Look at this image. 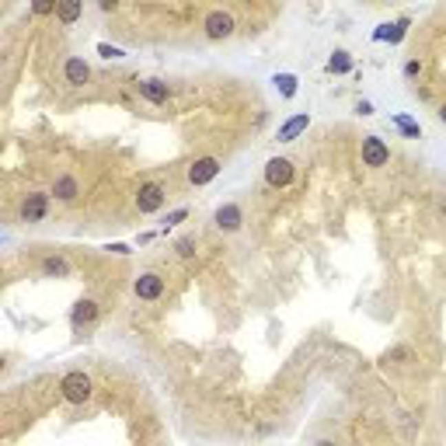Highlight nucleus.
I'll return each mask as SVG.
<instances>
[{"mask_svg": "<svg viewBox=\"0 0 446 446\" xmlns=\"http://www.w3.org/2000/svg\"><path fill=\"white\" fill-rule=\"evenodd\" d=\"M60 390H63V398L70 405H84L91 398V380H87V373H67L63 383H60Z\"/></svg>", "mask_w": 446, "mask_h": 446, "instance_id": "nucleus-1", "label": "nucleus"}, {"mask_svg": "<svg viewBox=\"0 0 446 446\" xmlns=\"http://www.w3.org/2000/svg\"><path fill=\"white\" fill-rule=\"evenodd\" d=\"M265 182H268L272 189H286V185L293 182V164H290L286 157H272V160L265 164Z\"/></svg>", "mask_w": 446, "mask_h": 446, "instance_id": "nucleus-2", "label": "nucleus"}, {"mask_svg": "<svg viewBox=\"0 0 446 446\" xmlns=\"http://www.w3.org/2000/svg\"><path fill=\"white\" fill-rule=\"evenodd\" d=\"M387 160H390L387 143H383L380 136H366V140H363V164H366V167H383Z\"/></svg>", "mask_w": 446, "mask_h": 446, "instance_id": "nucleus-3", "label": "nucleus"}, {"mask_svg": "<svg viewBox=\"0 0 446 446\" xmlns=\"http://www.w3.org/2000/svg\"><path fill=\"white\" fill-rule=\"evenodd\" d=\"M216 175H220V160H216V157H199V160L189 167V182H192V185H209Z\"/></svg>", "mask_w": 446, "mask_h": 446, "instance_id": "nucleus-4", "label": "nucleus"}, {"mask_svg": "<svg viewBox=\"0 0 446 446\" xmlns=\"http://www.w3.org/2000/svg\"><path fill=\"white\" fill-rule=\"evenodd\" d=\"M241 223H244V213H241L237 202H227V206L216 209V227H220V231L234 234V231H241Z\"/></svg>", "mask_w": 446, "mask_h": 446, "instance_id": "nucleus-5", "label": "nucleus"}, {"mask_svg": "<svg viewBox=\"0 0 446 446\" xmlns=\"http://www.w3.org/2000/svg\"><path fill=\"white\" fill-rule=\"evenodd\" d=\"M45 209H49V195L32 192V195H25V202H21V220H25V223H39V220L45 216Z\"/></svg>", "mask_w": 446, "mask_h": 446, "instance_id": "nucleus-6", "label": "nucleus"}, {"mask_svg": "<svg viewBox=\"0 0 446 446\" xmlns=\"http://www.w3.org/2000/svg\"><path fill=\"white\" fill-rule=\"evenodd\" d=\"M206 35H209V39H227V35H234V18H231L227 11H213V14L206 18Z\"/></svg>", "mask_w": 446, "mask_h": 446, "instance_id": "nucleus-7", "label": "nucleus"}, {"mask_svg": "<svg viewBox=\"0 0 446 446\" xmlns=\"http://www.w3.org/2000/svg\"><path fill=\"white\" fill-rule=\"evenodd\" d=\"M133 290H136L140 300H157V297L164 293V279H160L157 272H143V275L136 279V286H133Z\"/></svg>", "mask_w": 446, "mask_h": 446, "instance_id": "nucleus-8", "label": "nucleus"}, {"mask_svg": "<svg viewBox=\"0 0 446 446\" xmlns=\"http://www.w3.org/2000/svg\"><path fill=\"white\" fill-rule=\"evenodd\" d=\"M136 206H140V213H157L160 206H164V189L160 185H143L140 189V195H136Z\"/></svg>", "mask_w": 446, "mask_h": 446, "instance_id": "nucleus-9", "label": "nucleus"}, {"mask_svg": "<svg viewBox=\"0 0 446 446\" xmlns=\"http://www.w3.org/2000/svg\"><path fill=\"white\" fill-rule=\"evenodd\" d=\"M307 126H310V116H307V111H300V116L286 119V123H283V129H279V143H293V140H297Z\"/></svg>", "mask_w": 446, "mask_h": 446, "instance_id": "nucleus-10", "label": "nucleus"}, {"mask_svg": "<svg viewBox=\"0 0 446 446\" xmlns=\"http://www.w3.org/2000/svg\"><path fill=\"white\" fill-rule=\"evenodd\" d=\"M63 77H67V84L81 87V84H87V77H91V67H87L84 60H77V56H70V60H67V67H63Z\"/></svg>", "mask_w": 446, "mask_h": 446, "instance_id": "nucleus-11", "label": "nucleus"}, {"mask_svg": "<svg viewBox=\"0 0 446 446\" xmlns=\"http://www.w3.org/2000/svg\"><path fill=\"white\" fill-rule=\"evenodd\" d=\"M98 321V304L94 300H77L74 307V328H84V324H94Z\"/></svg>", "mask_w": 446, "mask_h": 446, "instance_id": "nucleus-12", "label": "nucleus"}, {"mask_svg": "<svg viewBox=\"0 0 446 446\" xmlns=\"http://www.w3.org/2000/svg\"><path fill=\"white\" fill-rule=\"evenodd\" d=\"M140 94L153 105H164L167 101V84L164 81H140Z\"/></svg>", "mask_w": 446, "mask_h": 446, "instance_id": "nucleus-13", "label": "nucleus"}, {"mask_svg": "<svg viewBox=\"0 0 446 446\" xmlns=\"http://www.w3.org/2000/svg\"><path fill=\"white\" fill-rule=\"evenodd\" d=\"M52 195H60L63 202L77 199V182H74L70 175H63V178H56V185H52Z\"/></svg>", "mask_w": 446, "mask_h": 446, "instance_id": "nucleus-14", "label": "nucleus"}, {"mask_svg": "<svg viewBox=\"0 0 446 446\" xmlns=\"http://www.w3.org/2000/svg\"><path fill=\"white\" fill-rule=\"evenodd\" d=\"M328 70H331V74H349V70H352V56H349L346 49H339V52L328 60Z\"/></svg>", "mask_w": 446, "mask_h": 446, "instance_id": "nucleus-15", "label": "nucleus"}, {"mask_svg": "<svg viewBox=\"0 0 446 446\" xmlns=\"http://www.w3.org/2000/svg\"><path fill=\"white\" fill-rule=\"evenodd\" d=\"M272 84L283 91V98H293V94H297V77H293V74H275Z\"/></svg>", "mask_w": 446, "mask_h": 446, "instance_id": "nucleus-16", "label": "nucleus"}, {"mask_svg": "<svg viewBox=\"0 0 446 446\" xmlns=\"http://www.w3.org/2000/svg\"><path fill=\"white\" fill-rule=\"evenodd\" d=\"M42 272H45V275H67L70 265H67V258H45V262H42Z\"/></svg>", "mask_w": 446, "mask_h": 446, "instance_id": "nucleus-17", "label": "nucleus"}, {"mask_svg": "<svg viewBox=\"0 0 446 446\" xmlns=\"http://www.w3.org/2000/svg\"><path fill=\"white\" fill-rule=\"evenodd\" d=\"M56 18H60L63 25H74L81 18V4H60V11H56Z\"/></svg>", "mask_w": 446, "mask_h": 446, "instance_id": "nucleus-18", "label": "nucleus"}, {"mask_svg": "<svg viewBox=\"0 0 446 446\" xmlns=\"http://www.w3.org/2000/svg\"><path fill=\"white\" fill-rule=\"evenodd\" d=\"M175 251H178L182 258H192V255H195V237H182V241L175 244Z\"/></svg>", "mask_w": 446, "mask_h": 446, "instance_id": "nucleus-19", "label": "nucleus"}, {"mask_svg": "<svg viewBox=\"0 0 446 446\" xmlns=\"http://www.w3.org/2000/svg\"><path fill=\"white\" fill-rule=\"evenodd\" d=\"M98 52L105 56V60H119V56H123V49H116V45H108V42H101V45H98Z\"/></svg>", "mask_w": 446, "mask_h": 446, "instance_id": "nucleus-20", "label": "nucleus"}, {"mask_svg": "<svg viewBox=\"0 0 446 446\" xmlns=\"http://www.w3.org/2000/svg\"><path fill=\"white\" fill-rule=\"evenodd\" d=\"M185 216H189V209H175L171 216H167V220H164V231H167V227H175V223H182Z\"/></svg>", "mask_w": 446, "mask_h": 446, "instance_id": "nucleus-21", "label": "nucleus"}, {"mask_svg": "<svg viewBox=\"0 0 446 446\" xmlns=\"http://www.w3.org/2000/svg\"><path fill=\"white\" fill-rule=\"evenodd\" d=\"M398 126H401V129H405L408 136H418V126H415V123H412L408 116H398Z\"/></svg>", "mask_w": 446, "mask_h": 446, "instance_id": "nucleus-22", "label": "nucleus"}, {"mask_svg": "<svg viewBox=\"0 0 446 446\" xmlns=\"http://www.w3.org/2000/svg\"><path fill=\"white\" fill-rule=\"evenodd\" d=\"M32 11H35V14H52V11H60V4H45V0H39Z\"/></svg>", "mask_w": 446, "mask_h": 446, "instance_id": "nucleus-23", "label": "nucleus"}, {"mask_svg": "<svg viewBox=\"0 0 446 446\" xmlns=\"http://www.w3.org/2000/svg\"><path fill=\"white\" fill-rule=\"evenodd\" d=\"M418 70H422V63H418V60H412V63L405 67V74H408V77H418Z\"/></svg>", "mask_w": 446, "mask_h": 446, "instance_id": "nucleus-24", "label": "nucleus"}, {"mask_svg": "<svg viewBox=\"0 0 446 446\" xmlns=\"http://www.w3.org/2000/svg\"><path fill=\"white\" fill-rule=\"evenodd\" d=\"M356 111H359V116H373V105H370V101H359Z\"/></svg>", "mask_w": 446, "mask_h": 446, "instance_id": "nucleus-25", "label": "nucleus"}, {"mask_svg": "<svg viewBox=\"0 0 446 446\" xmlns=\"http://www.w3.org/2000/svg\"><path fill=\"white\" fill-rule=\"evenodd\" d=\"M108 251H116V255H129V244H111Z\"/></svg>", "mask_w": 446, "mask_h": 446, "instance_id": "nucleus-26", "label": "nucleus"}, {"mask_svg": "<svg viewBox=\"0 0 446 446\" xmlns=\"http://www.w3.org/2000/svg\"><path fill=\"white\" fill-rule=\"evenodd\" d=\"M439 119H443V123H446V101H443V105H439Z\"/></svg>", "mask_w": 446, "mask_h": 446, "instance_id": "nucleus-27", "label": "nucleus"}, {"mask_svg": "<svg viewBox=\"0 0 446 446\" xmlns=\"http://www.w3.org/2000/svg\"><path fill=\"white\" fill-rule=\"evenodd\" d=\"M314 446H334V443H331V439H321V443H314Z\"/></svg>", "mask_w": 446, "mask_h": 446, "instance_id": "nucleus-28", "label": "nucleus"}]
</instances>
